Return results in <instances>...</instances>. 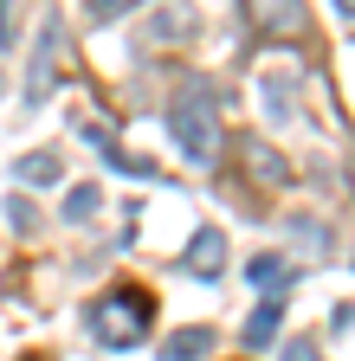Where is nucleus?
Returning a JSON list of instances; mask_svg holds the SVG:
<instances>
[{
    "label": "nucleus",
    "instance_id": "obj_1",
    "mask_svg": "<svg viewBox=\"0 0 355 361\" xmlns=\"http://www.w3.org/2000/svg\"><path fill=\"white\" fill-rule=\"evenodd\" d=\"M219 135H227V123H219V90L207 78H194L181 97L168 104V142L181 149L194 168H207L219 155Z\"/></svg>",
    "mask_w": 355,
    "mask_h": 361
},
{
    "label": "nucleus",
    "instance_id": "obj_2",
    "mask_svg": "<svg viewBox=\"0 0 355 361\" xmlns=\"http://www.w3.org/2000/svg\"><path fill=\"white\" fill-rule=\"evenodd\" d=\"M149 310H155V297H149L143 284H116V290H104V297L91 303V329H97V342H110V348H136V342L149 336Z\"/></svg>",
    "mask_w": 355,
    "mask_h": 361
},
{
    "label": "nucleus",
    "instance_id": "obj_3",
    "mask_svg": "<svg viewBox=\"0 0 355 361\" xmlns=\"http://www.w3.org/2000/svg\"><path fill=\"white\" fill-rule=\"evenodd\" d=\"M59 52H65V20H59V7H46L39 13V39H32V65H26V110H39V104H52V84H59Z\"/></svg>",
    "mask_w": 355,
    "mask_h": 361
},
{
    "label": "nucleus",
    "instance_id": "obj_4",
    "mask_svg": "<svg viewBox=\"0 0 355 361\" xmlns=\"http://www.w3.org/2000/svg\"><path fill=\"white\" fill-rule=\"evenodd\" d=\"M213 348H219V329L213 323H188V329H168L162 361H207Z\"/></svg>",
    "mask_w": 355,
    "mask_h": 361
},
{
    "label": "nucleus",
    "instance_id": "obj_5",
    "mask_svg": "<svg viewBox=\"0 0 355 361\" xmlns=\"http://www.w3.org/2000/svg\"><path fill=\"white\" fill-rule=\"evenodd\" d=\"M219 264H227V233H219V226H200L188 239V271L194 278H219Z\"/></svg>",
    "mask_w": 355,
    "mask_h": 361
},
{
    "label": "nucleus",
    "instance_id": "obj_6",
    "mask_svg": "<svg viewBox=\"0 0 355 361\" xmlns=\"http://www.w3.org/2000/svg\"><path fill=\"white\" fill-rule=\"evenodd\" d=\"M13 174L26 180V188H52V180H65V161H59L52 149H32V155L13 161Z\"/></svg>",
    "mask_w": 355,
    "mask_h": 361
},
{
    "label": "nucleus",
    "instance_id": "obj_7",
    "mask_svg": "<svg viewBox=\"0 0 355 361\" xmlns=\"http://www.w3.org/2000/svg\"><path fill=\"white\" fill-rule=\"evenodd\" d=\"M278 329H284V303H278V297H265V303L246 316V348H265Z\"/></svg>",
    "mask_w": 355,
    "mask_h": 361
},
{
    "label": "nucleus",
    "instance_id": "obj_8",
    "mask_svg": "<svg viewBox=\"0 0 355 361\" xmlns=\"http://www.w3.org/2000/svg\"><path fill=\"white\" fill-rule=\"evenodd\" d=\"M252 13L272 26V32H291V26L303 20V0H252Z\"/></svg>",
    "mask_w": 355,
    "mask_h": 361
},
{
    "label": "nucleus",
    "instance_id": "obj_9",
    "mask_svg": "<svg viewBox=\"0 0 355 361\" xmlns=\"http://www.w3.org/2000/svg\"><path fill=\"white\" fill-rule=\"evenodd\" d=\"M97 207H104V194L91 188V180H78L71 200H65V219H71V226H84V219H97Z\"/></svg>",
    "mask_w": 355,
    "mask_h": 361
},
{
    "label": "nucleus",
    "instance_id": "obj_10",
    "mask_svg": "<svg viewBox=\"0 0 355 361\" xmlns=\"http://www.w3.org/2000/svg\"><path fill=\"white\" fill-rule=\"evenodd\" d=\"M104 161H110V168H123V174H136V180H149V174H155L143 155H129V149H116V142H104Z\"/></svg>",
    "mask_w": 355,
    "mask_h": 361
},
{
    "label": "nucleus",
    "instance_id": "obj_11",
    "mask_svg": "<svg viewBox=\"0 0 355 361\" xmlns=\"http://www.w3.org/2000/svg\"><path fill=\"white\" fill-rule=\"evenodd\" d=\"M265 110H272V116H291V78H265Z\"/></svg>",
    "mask_w": 355,
    "mask_h": 361
},
{
    "label": "nucleus",
    "instance_id": "obj_12",
    "mask_svg": "<svg viewBox=\"0 0 355 361\" xmlns=\"http://www.w3.org/2000/svg\"><path fill=\"white\" fill-rule=\"evenodd\" d=\"M252 168H258L265 180H291V168H284V161H278L272 149H265V142H252Z\"/></svg>",
    "mask_w": 355,
    "mask_h": 361
},
{
    "label": "nucleus",
    "instance_id": "obj_13",
    "mask_svg": "<svg viewBox=\"0 0 355 361\" xmlns=\"http://www.w3.org/2000/svg\"><path fill=\"white\" fill-rule=\"evenodd\" d=\"M246 271H252V284H278V278H284V258H278V252H265V258H252Z\"/></svg>",
    "mask_w": 355,
    "mask_h": 361
},
{
    "label": "nucleus",
    "instance_id": "obj_14",
    "mask_svg": "<svg viewBox=\"0 0 355 361\" xmlns=\"http://www.w3.org/2000/svg\"><path fill=\"white\" fill-rule=\"evenodd\" d=\"M143 0H84V13L91 20H116V13H136Z\"/></svg>",
    "mask_w": 355,
    "mask_h": 361
},
{
    "label": "nucleus",
    "instance_id": "obj_15",
    "mask_svg": "<svg viewBox=\"0 0 355 361\" xmlns=\"http://www.w3.org/2000/svg\"><path fill=\"white\" fill-rule=\"evenodd\" d=\"M278 361H323V348H317V336H291Z\"/></svg>",
    "mask_w": 355,
    "mask_h": 361
},
{
    "label": "nucleus",
    "instance_id": "obj_16",
    "mask_svg": "<svg viewBox=\"0 0 355 361\" xmlns=\"http://www.w3.org/2000/svg\"><path fill=\"white\" fill-rule=\"evenodd\" d=\"M20 45V20H13V0H0V52Z\"/></svg>",
    "mask_w": 355,
    "mask_h": 361
},
{
    "label": "nucleus",
    "instance_id": "obj_17",
    "mask_svg": "<svg viewBox=\"0 0 355 361\" xmlns=\"http://www.w3.org/2000/svg\"><path fill=\"white\" fill-rule=\"evenodd\" d=\"M336 13H355V0H336Z\"/></svg>",
    "mask_w": 355,
    "mask_h": 361
}]
</instances>
